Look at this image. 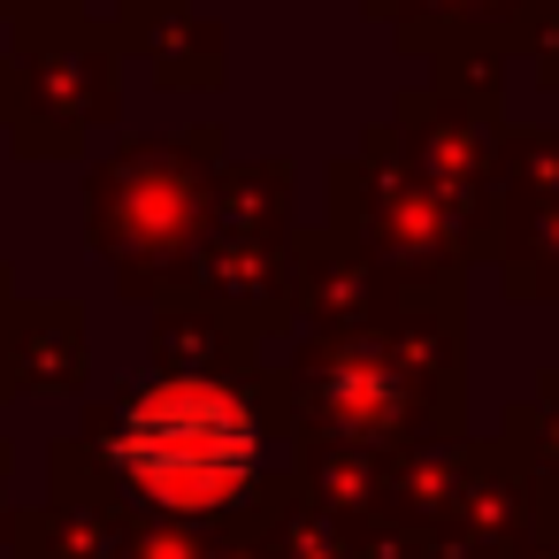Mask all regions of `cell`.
<instances>
[{
	"label": "cell",
	"mask_w": 559,
	"mask_h": 559,
	"mask_svg": "<svg viewBox=\"0 0 559 559\" xmlns=\"http://www.w3.org/2000/svg\"><path fill=\"white\" fill-rule=\"evenodd\" d=\"M123 467H131V483H146L169 506H207V498L246 483L253 429L223 391L169 383V391L139 399V414L123 429Z\"/></svg>",
	"instance_id": "1"
}]
</instances>
